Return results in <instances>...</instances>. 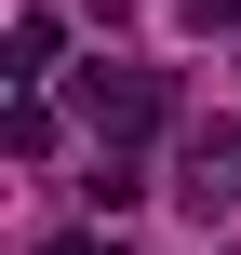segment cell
<instances>
[{
	"instance_id": "1",
	"label": "cell",
	"mask_w": 241,
	"mask_h": 255,
	"mask_svg": "<svg viewBox=\"0 0 241 255\" xmlns=\"http://www.w3.org/2000/svg\"><path fill=\"white\" fill-rule=\"evenodd\" d=\"M80 121H94L107 148H134V134L174 121V81H161V67H94V81H80Z\"/></svg>"
},
{
	"instance_id": "2",
	"label": "cell",
	"mask_w": 241,
	"mask_h": 255,
	"mask_svg": "<svg viewBox=\"0 0 241 255\" xmlns=\"http://www.w3.org/2000/svg\"><path fill=\"white\" fill-rule=\"evenodd\" d=\"M54 54H67V27H54V13H13V94H40Z\"/></svg>"
},
{
	"instance_id": "3",
	"label": "cell",
	"mask_w": 241,
	"mask_h": 255,
	"mask_svg": "<svg viewBox=\"0 0 241 255\" xmlns=\"http://www.w3.org/2000/svg\"><path fill=\"white\" fill-rule=\"evenodd\" d=\"M134 202H148V175H134V148H107L94 161V215H134Z\"/></svg>"
},
{
	"instance_id": "4",
	"label": "cell",
	"mask_w": 241,
	"mask_h": 255,
	"mask_svg": "<svg viewBox=\"0 0 241 255\" xmlns=\"http://www.w3.org/2000/svg\"><path fill=\"white\" fill-rule=\"evenodd\" d=\"M174 13H188L201 40H228V13H241V0H174Z\"/></svg>"
},
{
	"instance_id": "5",
	"label": "cell",
	"mask_w": 241,
	"mask_h": 255,
	"mask_svg": "<svg viewBox=\"0 0 241 255\" xmlns=\"http://www.w3.org/2000/svg\"><path fill=\"white\" fill-rule=\"evenodd\" d=\"M40 255H121V242H107V229H54Z\"/></svg>"
},
{
	"instance_id": "6",
	"label": "cell",
	"mask_w": 241,
	"mask_h": 255,
	"mask_svg": "<svg viewBox=\"0 0 241 255\" xmlns=\"http://www.w3.org/2000/svg\"><path fill=\"white\" fill-rule=\"evenodd\" d=\"M215 255H241V242H215Z\"/></svg>"
}]
</instances>
